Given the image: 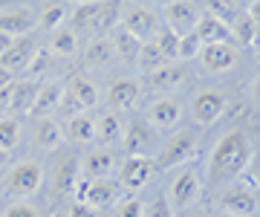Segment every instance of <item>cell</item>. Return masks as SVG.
<instances>
[{"label":"cell","mask_w":260,"mask_h":217,"mask_svg":"<svg viewBox=\"0 0 260 217\" xmlns=\"http://www.w3.org/2000/svg\"><path fill=\"white\" fill-rule=\"evenodd\" d=\"M246 12H249V18L254 20V26H257V35H260V0H251ZM257 41H260V38H257Z\"/></svg>","instance_id":"obj_45"},{"label":"cell","mask_w":260,"mask_h":217,"mask_svg":"<svg viewBox=\"0 0 260 217\" xmlns=\"http://www.w3.org/2000/svg\"><path fill=\"white\" fill-rule=\"evenodd\" d=\"M232 38L234 44H243V47H251V44H257V26H254V20L249 18V12L243 9L237 12V18L232 20Z\"/></svg>","instance_id":"obj_31"},{"label":"cell","mask_w":260,"mask_h":217,"mask_svg":"<svg viewBox=\"0 0 260 217\" xmlns=\"http://www.w3.org/2000/svg\"><path fill=\"white\" fill-rule=\"evenodd\" d=\"M78 174H81V160L75 153L61 157L55 162V168H52V177H49V182H52V197L61 200L67 194H73L75 185H78Z\"/></svg>","instance_id":"obj_12"},{"label":"cell","mask_w":260,"mask_h":217,"mask_svg":"<svg viewBox=\"0 0 260 217\" xmlns=\"http://www.w3.org/2000/svg\"><path fill=\"white\" fill-rule=\"evenodd\" d=\"M41 185H44V165L35 162V160H23L3 177L0 191H3L6 197L20 200V197H32Z\"/></svg>","instance_id":"obj_3"},{"label":"cell","mask_w":260,"mask_h":217,"mask_svg":"<svg viewBox=\"0 0 260 217\" xmlns=\"http://www.w3.org/2000/svg\"><path fill=\"white\" fill-rule=\"evenodd\" d=\"M113 47H116V58L124 61V64H136V58H139V49H142V41L136 35H130L127 29L121 26L116 29V35H113Z\"/></svg>","instance_id":"obj_30"},{"label":"cell","mask_w":260,"mask_h":217,"mask_svg":"<svg viewBox=\"0 0 260 217\" xmlns=\"http://www.w3.org/2000/svg\"><path fill=\"white\" fill-rule=\"evenodd\" d=\"M38 26V15L26 6H9V9L0 12V29L9 32L12 38L20 35H32V29Z\"/></svg>","instance_id":"obj_18"},{"label":"cell","mask_w":260,"mask_h":217,"mask_svg":"<svg viewBox=\"0 0 260 217\" xmlns=\"http://www.w3.org/2000/svg\"><path fill=\"white\" fill-rule=\"evenodd\" d=\"M95 9H99V0H90V3H78V6H75V12L70 15V23H73L75 32H78V29H84V26L90 29Z\"/></svg>","instance_id":"obj_37"},{"label":"cell","mask_w":260,"mask_h":217,"mask_svg":"<svg viewBox=\"0 0 260 217\" xmlns=\"http://www.w3.org/2000/svg\"><path fill=\"white\" fill-rule=\"evenodd\" d=\"M12 41H15V38H12L9 32H3V29H0V55H3V52L12 47Z\"/></svg>","instance_id":"obj_47"},{"label":"cell","mask_w":260,"mask_h":217,"mask_svg":"<svg viewBox=\"0 0 260 217\" xmlns=\"http://www.w3.org/2000/svg\"><path fill=\"white\" fill-rule=\"evenodd\" d=\"M113 58H116V47L107 35H95L84 47V67H107Z\"/></svg>","instance_id":"obj_28"},{"label":"cell","mask_w":260,"mask_h":217,"mask_svg":"<svg viewBox=\"0 0 260 217\" xmlns=\"http://www.w3.org/2000/svg\"><path fill=\"white\" fill-rule=\"evenodd\" d=\"M203 189H205V177L194 168V165L185 162V165H179V171L171 177V182H168V189H165V197H168V203H171L174 211H185L188 206H194L197 200H200Z\"/></svg>","instance_id":"obj_2"},{"label":"cell","mask_w":260,"mask_h":217,"mask_svg":"<svg viewBox=\"0 0 260 217\" xmlns=\"http://www.w3.org/2000/svg\"><path fill=\"white\" fill-rule=\"evenodd\" d=\"M249 177H251V182L260 189V153H257V157H251V162H249Z\"/></svg>","instance_id":"obj_44"},{"label":"cell","mask_w":260,"mask_h":217,"mask_svg":"<svg viewBox=\"0 0 260 217\" xmlns=\"http://www.w3.org/2000/svg\"><path fill=\"white\" fill-rule=\"evenodd\" d=\"M20 133H23L20 119H12V116L0 119V148L3 151H15L20 145Z\"/></svg>","instance_id":"obj_34"},{"label":"cell","mask_w":260,"mask_h":217,"mask_svg":"<svg viewBox=\"0 0 260 217\" xmlns=\"http://www.w3.org/2000/svg\"><path fill=\"white\" fill-rule=\"evenodd\" d=\"M124 128H127V122L119 116V110H104L102 116H95V139L93 142H99L102 148H110V145L121 142Z\"/></svg>","instance_id":"obj_20"},{"label":"cell","mask_w":260,"mask_h":217,"mask_svg":"<svg viewBox=\"0 0 260 217\" xmlns=\"http://www.w3.org/2000/svg\"><path fill=\"white\" fill-rule=\"evenodd\" d=\"M15 3H18V0H0V12L9 9V6H15Z\"/></svg>","instance_id":"obj_53"},{"label":"cell","mask_w":260,"mask_h":217,"mask_svg":"<svg viewBox=\"0 0 260 217\" xmlns=\"http://www.w3.org/2000/svg\"><path fill=\"white\" fill-rule=\"evenodd\" d=\"M113 168H116V153H113L110 148H95V151H90L81 160V174L90 177V179L110 177Z\"/></svg>","instance_id":"obj_23"},{"label":"cell","mask_w":260,"mask_h":217,"mask_svg":"<svg viewBox=\"0 0 260 217\" xmlns=\"http://www.w3.org/2000/svg\"><path fill=\"white\" fill-rule=\"evenodd\" d=\"M200 61L208 73H229L234 64H237V49L234 44H205L200 49Z\"/></svg>","instance_id":"obj_19"},{"label":"cell","mask_w":260,"mask_h":217,"mask_svg":"<svg viewBox=\"0 0 260 217\" xmlns=\"http://www.w3.org/2000/svg\"><path fill=\"white\" fill-rule=\"evenodd\" d=\"M203 6H205V15H214V18H220L223 23H229V26H232V20L237 18V12H240V9H234L229 0H203Z\"/></svg>","instance_id":"obj_36"},{"label":"cell","mask_w":260,"mask_h":217,"mask_svg":"<svg viewBox=\"0 0 260 217\" xmlns=\"http://www.w3.org/2000/svg\"><path fill=\"white\" fill-rule=\"evenodd\" d=\"M229 3H232V6H234V9H249V3H251V0H229Z\"/></svg>","instance_id":"obj_50"},{"label":"cell","mask_w":260,"mask_h":217,"mask_svg":"<svg viewBox=\"0 0 260 217\" xmlns=\"http://www.w3.org/2000/svg\"><path fill=\"white\" fill-rule=\"evenodd\" d=\"M9 153H12V151H3V148H0V168H3L6 162H9Z\"/></svg>","instance_id":"obj_52"},{"label":"cell","mask_w":260,"mask_h":217,"mask_svg":"<svg viewBox=\"0 0 260 217\" xmlns=\"http://www.w3.org/2000/svg\"><path fill=\"white\" fill-rule=\"evenodd\" d=\"M142 96V84L136 78L130 76H121V78H113L110 87H107V104H110V110H130V107H136Z\"/></svg>","instance_id":"obj_15"},{"label":"cell","mask_w":260,"mask_h":217,"mask_svg":"<svg viewBox=\"0 0 260 217\" xmlns=\"http://www.w3.org/2000/svg\"><path fill=\"white\" fill-rule=\"evenodd\" d=\"M64 136L75 145H84V142H93L95 139V116L87 113H75L64 122Z\"/></svg>","instance_id":"obj_27"},{"label":"cell","mask_w":260,"mask_h":217,"mask_svg":"<svg viewBox=\"0 0 260 217\" xmlns=\"http://www.w3.org/2000/svg\"><path fill=\"white\" fill-rule=\"evenodd\" d=\"M121 12H124V3L121 0H99V9L93 15V29L95 35H110L116 23H121Z\"/></svg>","instance_id":"obj_22"},{"label":"cell","mask_w":260,"mask_h":217,"mask_svg":"<svg viewBox=\"0 0 260 217\" xmlns=\"http://www.w3.org/2000/svg\"><path fill=\"white\" fill-rule=\"evenodd\" d=\"M185 217H211V214H208L205 208H191V211H188Z\"/></svg>","instance_id":"obj_51"},{"label":"cell","mask_w":260,"mask_h":217,"mask_svg":"<svg viewBox=\"0 0 260 217\" xmlns=\"http://www.w3.org/2000/svg\"><path fill=\"white\" fill-rule=\"evenodd\" d=\"M70 3H75V6H78V3H90V0H70Z\"/></svg>","instance_id":"obj_55"},{"label":"cell","mask_w":260,"mask_h":217,"mask_svg":"<svg viewBox=\"0 0 260 217\" xmlns=\"http://www.w3.org/2000/svg\"><path fill=\"white\" fill-rule=\"evenodd\" d=\"M99 104V87L93 78L75 73L70 76V81L64 84V99H61V113L75 116V113H87Z\"/></svg>","instance_id":"obj_4"},{"label":"cell","mask_w":260,"mask_h":217,"mask_svg":"<svg viewBox=\"0 0 260 217\" xmlns=\"http://www.w3.org/2000/svg\"><path fill=\"white\" fill-rule=\"evenodd\" d=\"M38 38L35 35H20V38L12 41V47L0 55V67H6L9 73H18V70H26V64L32 61V55L38 52Z\"/></svg>","instance_id":"obj_16"},{"label":"cell","mask_w":260,"mask_h":217,"mask_svg":"<svg viewBox=\"0 0 260 217\" xmlns=\"http://www.w3.org/2000/svg\"><path fill=\"white\" fill-rule=\"evenodd\" d=\"M251 157V136L240 128L223 133L217 145L208 153V162H205V185L211 189H220V185H229L240 177L243 171L249 168Z\"/></svg>","instance_id":"obj_1"},{"label":"cell","mask_w":260,"mask_h":217,"mask_svg":"<svg viewBox=\"0 0 260 217\" xmlns=\"http://www.w3.org/2000/svg\"><path fill=\"white\" fill-rule=\"evenodd\" d=\"M136 64H139L142 73H148V70H156V67L168 64V58L162 55V49L156 47V41H145V44H142V49H139Z\"/></svg>","instance_id":"obj_33"},{"label":"cell","mask_w":260,"mask_h":217,"mask_svg":"<svg viewBox=\"0 0 260 217\" xmlns=\"http://www.w3.org/2000/svg\"><path fill=\"white\" fill-rule=\"evenodd\" d=\"M200 38H197V32H188V35H179V61H191V58L200 55Z\"/></svg>","instance_id":"obj_39"},{"label":"cell","mask_w":260,"mask_h":217,"mask_svg":"<svg viewBox=\"0 0 260 217\" xmlns=\"http://www.w3.org/2000/svg\"><path fill=\"white\" fill-rule=\"evenodd\" d=\"M6 110H9V87L0 90V113H6Z\"/></svg>","instance_id":"obj_48"},{"label":"cell","mask_w":260,"mask_h":217,"mask_svg":"<svg viewBox=\"0 0 260 217\" xmlns=\"http://www.w3.org/2000/svg\"><path fill=\"white\" fill-rule=\"evenodd\" d=\"M145 217H174V208L165 194H156L150 203H145Z\"/></svg>","instance_id":"obj_40"},{"label":"cell","mask_w":260,"mask_h":217,"mask_svg":"<svg viewBox=\"0 0 260 217\" xmlns=\"http://www.w3.org/2000/svg\"><path fill=\"white\" fill-rule=\"evenodd\" d=\"M61 99H64V84H58V81H47V84L38 87V96H35V104H32V113L35 119L41 116H49L61 110Z\"/></svg>","instance_id":"obj_25"},{"label":"cell","mask_w":260,"mask_h":217,"mask_svg":"<svg viewBox=\"0 0 260 217\" xmlns=\"http://www.w3.org/2000/svg\"><path fill=\"white\" fill-rule=\"evenodd\" d=\"M153 171H156V165H153V160H150V153H145V157H127L124 165H121L119 185L124 191H139L150 182Z\"/></svg>","instance_id":"obj_13"},{"label":"cell","mask_w":260,"mask_h":217,"mask_svg":"<svg viewBox=\"0 0 260 217\" xmlns=\"http://www.w3.org/2000/svg\"><path fill=\"white\" fill-rule=\"evenodd\" d=\"M200 151V139H197L194 131H177L171 133L165 142H162V148H159V157H156V165L159 168H179V165H185L191 162Z\"/></svg>","instance_id":"obj_5"},{"label":"cell","mask_w":260,"mask_h":217,"mask_svg":"<svg viewBox=\"0 0 260 217\" xmlns=\"http://www.w3.org/2000/svg\"><path fill=\"white\" fill-rule=\"evenodd\" d=\"M67 20V9L61 3H47L41 15H38V29H44V32H55L61 23Z\"/></svg>","instance_id":"obj_32"},{"label":"cell","mask_w":260,"mask_h":217,"mask_svg":"<svg viewBox=\"0 0 260 217\" xmlns=\"http://www.w3.org/2000/svg\"><path fill=\"white\" fill-rule=\"evenodd\" d=\"M220 208L223 211H232L237 217H254L257 214V194L246 185V182H229L223 191H220Z\"/></svg>","instance_id":"obj_9"},{"label":"cell","mask_w":260,"mask_h":217,"mask_svg":"<svg viewBox=\"0 0 260 217\" xmlns=\"http://www.w3.org/2000/svg\"><path fill=\"white\" fill-rule=\"evenodd\" d=\"M49 52L58 58H70L78 52V35L73 26H58L55 32H49Z\"/></svg>","instance_id":"obj_29"},{"label":"cell","mask_w":260,"mask_h":217,"mask_svg":"<svg viewBox=\"0 0 260 217\" xmlns=\"http://www.w3.org/2000/svg\"><path fill=\"white\" fill-rule=\"evenodd\" d=\"M67 217H102V211H99V208H93L90 203L75 200L73 206H70V211H67Z\"/></svg>","instance_id":"obj_43"},{"label":"cell","mask_w":260,"mask_h":217,"mask_svg":"<svg viewBox=\"0 0 260 217\" xmlns=\"http://www.w3.org/2000/svg\"><path fill=\"white\" fill-rule=\"evenodd\" d=\"M38 81L26 78V81H12L9 84V113L12 116H26L32 113V104L38 96Z\"/></svg>","instance_id":"obj_21"},{"label":"cell","mask_w":260,"mask_h":217,"mask_svg":"<svg viewBox=\"0 0 260 217\" xmlns=\"http://www.w3.org/2000/svg\"><path fill=\"white\" fill-rule=\"evenodd\" d=\"M150 41H156V47L162 49V55H165L168 61H179V35L174 29H168L165 23H162V29L156 32V38H150Z\"/></svg>","instance_id":"obj_35"},{"label":"cell","mask_w":260,"mask_h":217,"mask_svg":"<svg viewBox=\"0 0 260 217\" xmlns=\"http://www.w3.org/2000/svg\"><path fill=\"white\" fill-rule=\"evenodd\" d=\"M229 107V96L223 90H200L191 99V116L200 128H211Z\"/></svg>","instance_id":"obj_7"},{"label":"cell","mask_w":260,"mask_h":217,"mask_svg":"<svg viewBox=\"0 0 260 217\" xmlns=\"http://www.w3.org/2000/svg\"><path fill=\"white\" fill-rule=\"evenodd\" d=\"M257 55H260V41H257Z\"/></svg>","instance_id":"obj_56"},{"label":"cell","mask_w":260,"mask_h":217,"mask_svg":"<svg viewBox=\"0 0 260 217\" xmlns=\"http://www.w3.org/2000/svg\"><path fill=\"white\" fill-rule=\"evenodd\" d=\"M194 32H197V38H200L203 47H205V44H234L232 26L223 23L220 18H214V15H203Z\"/></svg>","instance_id":"obj_24"},{"label":"cell","mask_w":260,"mask_h":217,"mask_svg":"<svg viewBox=\"0 0 260 217\" xmlns=\"http://www.w3.org/2000/svg\"><path fill=\"white\" fill-rule=\"evenodd\" d=\"M0 217H41V211L32 203H9L0 211Z\"/></svg>","instance_id":"obj_41"},{"label":"cell","mask_w":260,"mask_h":217,"mask_svg":"<svg viewBox=\"0 0 260 217\" xmlns=\"http://www.w3.org/2000/svg\"><path fill=\"white\" fill-rule=\"evenodd\" d=\"M214 217H237V214H232V211H223V208H220V211H217Z\"/></svg>","instance_id":"obj_54"},{"label":"cell","mask_w":260,"mask_h":217,"mask_svg":"<svg viewBox=\"0 0 260 217\" xmlns=\"http://www.w3.org/2000/svg\"><path fill=\"white\" fill-rule=\"evenodd\" d=\"M9 84H12V73L6 70V67H0V90H3V87H9Z\"/></svg>","instance_id":"obj_49"},{"label":"cell","mask_w":260,"mask_h":217,"mask_svg":"<svg viewBox=\"0 0 260 217\" xmlns=\"http://www.w3.org/2000/svg\"><path fill=\"white\" fill-rule=\"evenodd\" d=\"M113 217H145V203L139 197H119Z\"/></svg>","instance_id":"obj_38"},{"label":"cell","mask_w":260,"mask_h":217,"mask_svg":"<svg viewBox=\"0 0 260 217\" xmlns=\"http://www.w3.org/2000/svg\"><path fill=\"white\" fill-rule=\"evenodd\" d=\"M119 191L121 185L116 179L110 177H102V179H90V177H81L78 179V185H75V200H81V203H90L93 208H110L116 206V200H119Z\"/></svg>","instance_id":"obj_6"},{"label":"cell","mask_w":260,"mask_h":217,"mask_svg":"<svg viewBox=\"0 0 260 217\" xmlns=\"http://www.w3.org/2000/svg\"><path fill=\"white\" fill-rule=\"evenodd\" d=\"M153 125L148 122V119H133V122L124 128V136H121V145H124V153L127 157H145V153H150V148H153Z\"/></svg>","instance_id":"obj_14"},{"label":"cell","mask_w":260,"mask_h":217,"mask_svg":"<svg viewBox=\"0 0 260 217\" xmlns=\"http://www.w3.org/2000/svg\"><path fill=\"white\" fill-rule=\"evenodd\" d=\"M49 58H52V52H49V49H38L35 55H32V61L26 64V73H29V76L44 73V70H47V64H49Z\"/></svg>","instance_id":"obj_42"},{"label":"cell","mask_w":260,"mask_h":217,"mask_svg":"<svg viewBox=\"0 0 260 217\" xmlns=\"http://www.w3.org/2000/svg\"><path fill=\"white\" fill-rule=\"evenodd\" d=\"M61 136H64V128L58 122H52L49 116H41V119H35V128H32V139H35V145L41 148V151H58L61 148Z\"/></svg>","instance_id":"obj_26"},{"label":"cell","mask_w":260,"mask_h":217,"mask_svg":"<svg viewBox=\"0 0 260 217\" xmlns=\"http://www.w3.org/2000/svg\"><path fill=\"white\" fill-rule=\"evenodd\" d=\"M121 26L145 44V41L156 38V32L162 29V23H159L156 12L148 9V6H127V9L121 12Z\"/></svg>","instance_id":"obj_10"},{"label":"cell","mask_w":260,"mask_h":217,"mask_svg":"<svg viewBox=\"0 0 260 217\" xmlns=\"http://www.w3.org/2000/svg\"><path fill=\"white\" fill-rule=\"evenodd\" d=\"M145 119H148L156 131H174L182 119V102L177 96H159L148 104L145 110Z\"/></svg>","instance_id":"obj_11"},{"label":"cell","mask_w":260,"mask_h":217,"mask_svg":"<svg viewBox=\"0 0 260 217\" xmlns=\"http://www.w3.org/2000/svg\"><path fill=\"white\" fill-rule=\"evenodd\" d=\"M249 93H251V102H254V107H260V76L254 78V81H251Z\"/></svg>","instance_id":"obj_46"},{"label":"cell","mask_w":260,"mask_h":217,"mask_svg":"<svg viewBox=\"0 0 260 217\" xmlns=\"http://www.w3.org/2000/svg\"><path fill=\"white\" fill-rule=\"evenodd\" d=\"M182 78H185V70L177 61H168V64L145 73V87L153 90V93H171V90H177L182 84Z\"/></svg>","instance_id":"obj_17"},{"label":"cell","mask_w":260,"mask_h":217,"mask_svg":"<svg viewBox=\"0 0 260 217\" xmlns=\"http://www.w3.org/2000/svg\"><path fill=\"white\" fill-rule=\"evenodd\" d=\"M165 26L174 29L177 35H188V32H194L197 23H200V6H197V0H165Z\"/></svg>","instance_id":"obj_8"}]
</instances>
